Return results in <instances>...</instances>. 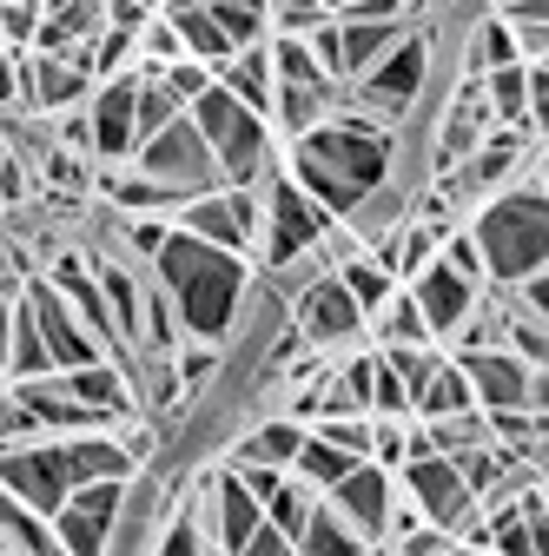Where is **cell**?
Returning <instances> with one entry per match:
<instances>
[{
	"mask_svg": "<svg viewBox=\"0 0 549 556\" xmlns=\"http://www.w3.org/2000/svg\"><path fill=\"white\" fill-rule=\"evenodd\" d=\"M391 166H397L391 126H378V119H365V113H352V106L331 100V113L318 126L292 132V166L285 173L324 205L331 219H345L365 192L391 186Z\"/></svg>",
	"mask_w": 549,
	"mask_h": 556,
	"instance_id": "1",
	"label": "cell"
},
{
	"mask_svg": "<svg viewBox=\"0 0 549 556\" xmlns=\"http://www.w3.org/2000/svg\"><path fill=\"white\" fill-rule=\"evenodd\" d=\"M146 265H153V286L173 299L186 338H199V344H226V338H232L239 299H245V286H252L245 252L205 245V239H192L186 226H166V239L153 245Z\"/></svg>",
	"mask_w": 549,
	"mask_h": 556,
	"instance_id": "2",
	"label": "cell"
},
{
	"mask_svg": "<svg viewBox=\"0 0 549 556\" xmlns=\"http://www.w3.org/2000/svg\"><path fill=\"white\" fill-rule=\"evenodd\" d=\"M476 258H484V278L497 286H516V278L542 271V239H549V199H542V153H529L510 186H497V199L484 205L476 199V219H470Z\"/></svg>",
	"mask_w": 549,
	"mask_h": 556,
	"instance_id": "3",
	"label": "cell"
},
{
	"mask_svg": "<svg viewBox=\"0 0 549 556\" xmlns=\"http://www.w3.org/2000/svg\"><path fill=\"white\" fill-rule=\"evenodd\" d=\"M186 113H192L199 139L213 147V160H219V179H226V186H258L271 166H279V160H271V126H265V113L239 106L219 80L205 87Z\"/></svg>",
	"mask_w": 549,
	"mask_h": 556,
	"instance_id": "4",
	"label": "cell"
},
{
	"mask_svg": "<svg viewBox=\"0 0 549 556\" xmlns=\"http://www.w3.org/2000/svg\"><path fill=\"white\" fill-rule=\"evenodd\" d=\"M324 226H331V213L292 173L271 166L258 179V239H252V252H258L265 271H292L298 258H311V245L324 239Z\"/></svg>",
	"mask_w": 549,
	"mask_h": 556,
	"instance_id": "5",
	"label": "cell"
},
{
	"mask_svg": "<svg viewBox=\"0 0 549 556\" xmlns=\"http://www.w3.org/2000/svg\"><path fill=\"white\" fill-rule=\"evenodd\" d=\"M397 470H404V497H410V510L463 543L470 523H476V510H484V504H476V491L463 483V470H457L444 451H431L418 431L404 438V464H397Z\"/></svg>",
	"mask_w": 549,
	"mask_h": 556,
	"instance_id": "6",
	"label": "cell"
},
{
	"mask_svg": "<svg viewBox=\"0 0 549 556\" xmlns=\"http://www.w3.org/2000/svg\"><path fill=\"white\" fill-rule=\"evenodd\" d=\"M132 166H140L146 179H159L179 205H186V199H199V192H213V186H226V179H219L213 147H205L199 126H192V113H173L159 132H146L140 147H132Z\"/></svg>",
	"mask_w": 549,
	"mask_h": 556,
	"instance_id": "7",
	"label": "cell"
},
{
	"mask_svg": "<svg viewBox=\"0 0 549 556\" xmlns=\"http://www.w3.org/2000/svg\"><path fill=\"white\" fill-rule=\"evenodd\" d=\"M457 371L470 378V397L476 410H510V404H529L542 410V365L516 358L510 344H457Z\"/></svg>",
	"mask_w": 549,
	"mask_h": 556,
	"instance_id": "8",
	"label": "cell"
},
{
	"mask_svg": "<svg viewBox=\"0 0 549 556\" xmlns=\"http://www.w3.org/2000/svg\"><path fill=\"white\" fill-rule=\"evenodd\" d=\"M292 331L305 344H318V352H337V344H358L365 338V305L345 292V278L324 265V271L305 278V292L292 299Z\"/></svg>",
	"mask_w": 549,
	"mask_h": 556,
	"instance_id": "9",
	"label": "cell"
},
{
	"mask_svg": "<svg viewBox=\"0 0 549 556\" xmlns=\"http://www.w3.org/2000/svg\"><path fill=\"white\" fill-rule=\"evenodd\" d=\"M119 497H126V477H93L74 483L60 504H53V549H74V556H100L113 523H119Z\"/></svg>",
	"mask_w": 549,
	"mask_h": 556,
	"instance_id": "10",
	"label": "cell"
},
{
	"mask_svg": "<svg viewBox=\"0 0 549 556\" xmlns=\"http://www.w3.org/2000/svg\"><path fill=\"white\" fill-rule=\"evenodd\" d=\"M132 93H140V66H119V74H106V80H93V93H87V153L100 160V166H126L132 160V147H140V126H132Z\"/></svg>",
	"mask_w": 549,
	"mask_h": 556,
	"instance_id": "11",
	"label": "cell"
},
{
	"mask_svg": "<svg viewBox=\"0 0 549 556\" xmlns=\"http://www.w3.org/2000/svg\"><path fill=\"white\" fill-rule=\"evenodd\" d=\"M173 226H186L205 245L252 252V239H258V186H213V192H199V199L179 205Z\"/></svg>",
	"mask_w": 549,
	"mask_h": 556,
	"instance_id": "12",
	"label": "cell"
},
{
	"mask_svg": "<svg viewBox=\"0 0 549 556\" xmlns=\"http://www.w3.org/2000/svg\"><path fill=\"white\" fill-rule=\"evenodd\" d=\"M324 504L345 517L358 536H365V549H378L384 543V517H391V504H397V491H391V477H384V464H371V457H358L345 477L324 491Z\"/></svg>",
	"mask_w": 549,
	"mask_h": 556,
	"instance_id": "13",
	"label": "cell"
},
{
	"mask_svg": "<svg viewBox=\"0 0 549 556\" xmlns=\"http://www.w3.org/2000/svg\"><path fill=\"white\" fill-rule=\"evenodd\" d=\"M27 299V312H34V325H40V344H47V358H53V371H74V365H93L100 358V338L80 325V312L66 305L47 278H34V286L21 292Z\"/></svg>",
	"mask_w": 549,
	"mask_h": 556,
	"instance_id": "14",
	"label": "cell"
},
{
	"mask_svg": "<svg viewBox=\"0 0 549 556\" xmlns=\"http://www.w3.org/2000/svg\"><path fill=\"white\" fill-rule=\"evenodd\" d=\"M410 286V299H418V312H424V325H431V338H457V325L476 312V299H484V286L476 278H463V271H450L444 258H431V265H418L404 278Z\"/></svg>",
	"mask_w": 549,
	"mask_h": 556,
	"instance_id": "15",
	"label": "cell"
},
{
	"mask_svg": "<svg viewBox=\"0 0 549 556\" xmlns=\"http://www.w3.org/2000/svg\"><path fill=\"white\" fill-rule=\"evenodd\" d=\"M93 93V74L80 60H66V53H27L21 60V113H66V106H80Z\"/></svg>",
	"mask_w": 549,
	"mask_h": 556,
	"instance_id": "16",
	"label": "cell"
},
{
	"mask_svg": "<svg viewBox=\"0 0 549 556\" xmlns=\"http://www.w3.org/2000/svg\"><path fill=\"white\" fill-rule=\"evenodd\" d=\"M106 27V8L100 0H40V27H34V53H66V60H80L87 66V47L93 34Z\"/></svg>",
	"mask_w": 549,
	"mask_h": 556,
	"instance_id": "17",
	"label": "cell"
},
{
	"mask_svg": "<svg viewBox=\"0 0 549 556\" xmlns=\"http://www.w3.org/2000/svg\"><path fill=\"white\" fill-rule=\"evenodd\" d=\"M60 384L74 391L100 425H119V417H132L140 404H132V378L126 371H113L106 358H93V365H74V371H60Z\"/></svg>",
	"mask_w": 549,
	"mask_h": 556,
	"instance_id": "18",
	"label": "cell"
},
{
	"mask_svg": "<svg viewBox=\"0 0 549 556\" xmlns=\"http://www.w3.org/2000/svg\"><path fill=\"white\" fill-rule=\"evenodd\" d=\"M213 80L239 100V106H252V113H271V53H265V40H252V47H239V53H226L219 66H213Z\"/></svg>",
	"mask_w": 549,
	"mask_h": 556,
	"instance_id": "19",
	"label": "cell"
},
{
	"mask_svg": "<svg viewBox=\"0 0 549 556\" xmlns=\"http://www.w3.org/2000/svg\"><path fill=\"white\" fill-rule=\"evenodd\" d=\"M331 100H337V80H271V113L265 119H279L285 139H292V132L318 126L331 113Z\"/></svg>",
	"mask_w": 549,
	"mask_h": 556,
	"instance_id": "20",
	"label": "cell"
},
{
	"mask_svg": "<svg viewBox=\"0 0 549 556\" xmlns=\"http://www.w3.org/2000/svg\"><path fill=\"white\" fill-rule=\"evenodd\" d=\"M476 87H484L490 126H529V60L490 66V74H476ZM529 132H536V126H529Z\"/></svg>",
	"mask_w": 549,
	"mask_h": 556,
	"instance_id": "21",
	"label": "cell"
},
{
	"mask_svg": "<svg viewBox=\"0 0 549 556\" xmlns=\"http://www.w3.org/2000/svg\"><path fill=\"white\" fill-rule=\"evenodd\" d=\"M404 27H410V21H337V80L365 74V66H371Z\"/></svg>",
	"mask_w": 549,
	"mask_h": 556,
	"instance_id": "22",
	"label": "cell"
},
{
	"mask_svg": "<svg viewBox=\"0 0 549 556\" xmlns=\"http://www.w3.org/2000/svg\"><path fill=\"white\" fill-rule=\"evenodd\" d=\"M331 271L345 278V292H352V299L365 305V325H371V312H378V305H384V299H391V292L404 286V278H397L391 265H378V258H371L365 245H358V252H345V258H337Z\"/></svg>",
	"mask_w": 549,
	"mask_h": 556,
	"instance_id": "23",
	"label": "cell"
},
{
	"mask_svg": "<svg viewBox=\"0 0 549 556\" xmlns=\"http://www.w3.org/2000/svg\"><path fill=\"white\" fill-rule=\"evenodd\" d=\"M166 21H173L179 47H186L192 60H205V66H219L226 53H239V47H232V34L213 21V8H166Z\"/></svg>",
	"mask_w": 549,
	"mask_h": 556,
	"instance_id": "24",
	"label": "cell"
},
{
	"mask_svg": "<svg viewBox=\"0 0 549 556\" xmlns=\"http://www.w3.org/2000/svg\"><path fill=\"white\" fill-rule=\"evenodd\" d=\"M8 378H40V371H53V358H47V344H40V325H34V312H27V299L14 292V318H8Z\"/></svg>",
	"mask_w": 549,
	"mask_h": 556,
	"instance_id": "25",
	"label": "cell"
},
{
	"mask_svg": "<svg viewBox=\"0 0 549 556\" xmlns=\"http://www.w3.org/2000/svg\"><path fill=\"white\" fill-rule=\"evenodd\" d=\"M298 438H305V425H292V417H271V425H258L252 438L232 444V464H271V470H292Z\"/></svg>",
	"mask_w": 549,
	"mask_h": 556,
	"instance_id": "26",
	"label": "cell"
},
{
	"mask_svg": "<svg viewBox=\"0 0 549 556\" xmlns=\"http://www.w3.org/2000/svg\"><path fill=\"white\" fill-rule=\"evenodd\" d=\"M352 464H358V457H352L345 444H331V438H318V431H305L298 451H292V477H305L311 491H331V483L345 477Z\"/></svg>",
	"mask_w": 549,
	"mask_h": 556,
	"instance_id": "27",
	"label": "cell"
},
{
	"mask_svg": "<svg viewBox=\"0 0 549 556\" xmlns=\"http://www.w3.org/2000/svg\"><path fill=\"white\" fill-rule=\"evenodd\" d=\"M476 397H470V378L457 371V358H444L418 391H410V410H418V417H450V410H470Z\"/></svg>",
	"mask_w": 549,
	"mask_h": 556,
	"instance_id": "28",
	"label": "cell"
},
{
	"mask_svg": "<svg viewBox=\"0 0 549 556\" xmlns=\"http://www.w3.org/2000/svg\"><path fill=\"white\" fill-rule=\"evenodd\" d=\"M153 549H213V523H205V483H199L179 510H166V523L153 530Z\"/></svg>",
	"mask_w": 549,
	"mask_h": 556,
	"instance_id": "29",
	"label": "cell"
},
{
	"mask_svg": "<svg viewBox=\"0 0 549 556\" xmlns=\"http://www.w3.org/2000/svg\"><path fill=\"white\" fill-rule=\"evenodd\" d=\"M371 325H378V344H431V325H424L418 299H410V286H397V292L371 312Z\"/></svg>",
	"mask_w": 549,
	"mask_h": 556,
	"instance_id": "30",
	"label": "cell"
},
{
	"mask_svg": "<svg viewBox=\"0 0 549 556\" xmlns=\"http://www.w3.org/2000/svg\"><path fill=\"white\" fill-rule=\"evenodd\" d=\"M298 549H305V556H318V549H365V536L337 517V510L324 504V491H318L311 510H305V523H298Z\"/></svg>",
	"mask_w": 549,
	"mask_h": 556,
	"instance_id": "31",
	"label": "cell"
},
{
	"mask_svg": "<svg viewBox=\"0 0 549 556\" xmlns=\"http://www.w3.org/2000/svg\"><path fill=\"white\" fill-rule=\"evenodd\" d=\"M510 60H523V53H516V34L503 27V14H490V21H476V27H470L463 74H490V66H510Z\"/></svg>",
	"mask_w": 549,
	"mask_h": 556,
	"instance_id": "32",
	"label": "cell"
},
{
	"mask_svg": "<svg viewBox=\"0 0 549 556\" xmlns=\"http://www.w3.org/2000/svg\"><path fill=\"white\" fill-rule=\"evenodd\" d=\"M0 536H8V549H53V523L40 510H27L8 483H0Z\"/></svg>",
	"mask_w": 549,
	"mask_h": 556,
	"instance_id": "33",
	"label": "cell"
},
{
	"mask_svg": "<svg viewBox=\"0 0 549 556\" xmlns=\"http://www.w3.org/2000/svg\"><path fill=\"white\" fill-rule=\"evenodd\" d=\"M503 27L516 34V53L523 60H542V40H549V0H503Z\"/></svg>",
	"mask_w": 549,
	"mask_h": 556,
	"instance_id": "34",
	"label": "cell"
},
{
	"mask_svg": "<svg viewBox=\"0 0 549 556\" xmlns=\"http://www.w3.org/2000/svg\"><path fill=\"white\" fill-rule=\"evenodd\" d=\"M311 497H318V491H311L305 477H292V470H285L279 483H271V497H265V517H271V523H279V530L292 536V549H298V523H305Z\"/></svg>",
	"mask_w": 549,
	"mask_h": 556,
	"instance_id": "35",
	"label": "cell"
},
{
	"mask_svg": "<svg viewBox=\"0 0 549 556\" xmlns=\"http://www.w3.org/2000/svg\"><path fill=\"white\" fill-rule=\"evenodd\" d=\"M87 186H93V173H87V153L47 147V192H53V199H80Z\"/></svg>",
	"mask_w": 549,
	"mask_h": 556,
	"instance_id": "36",
	"label": "cell"
},
{
	"mask_svg": "<svg viewBox=\"0 0 549 556\" xmlns=\"http://www.w3.org/2000/svg\"><path fill=\"white\" fill-rule=\"evenodd\" d=\"M159 87H166L179 106H192L205 87H213V66H205V60H192V53H179V60H166V66H159Z\"/></svg>",
	"mask_w": 549,
	"mask_h": 556,
	"instance_id": "37",
	"label": "cell"
},
{
	"mask_svg": "<svg viewBox=\"0 0 549 556\" xmlns=\"http://www.w3.org/2000/svg\"><path fill=\"white\" fill-rule=\"evenodd\" d=\"M371 417H404L410 410V391H404V378L378 358V371H371V404H365Z\"/></svg>",
	"mask_w": 549,
	"mask_h": 556,
	"instance_id": "38",
	"label": "cell"
},
{
	"mask_svg": "<svg viewBox=\"0 0 549 556\" xmlns=\"http://www.w3.org/2000/svg\"><path fill=\"white\" fill-rule=\"evenodd\" d=\"M265 14H271V27H279V34H305V27H318L331 8H324V0H265Z\"/></svg>",
	"mask_w": 549,
	"mask_h": 556,
	"instance_id": "39",
	"label": "cell"
},
{
	"mask_svg": "<svg viewBox=\"0 0 549 556\" xmlns=\"http://www.w3.org/2000/svg\"><path fill=\"white\" fill-rule=\"evenodd\" d=\"M40 27V0H0V40L8 47H27Z\"/></svg>",
	"mask_w": 549,
	"mask_h": 556,
	"instance_id": "40",
	"label": "cell"
},
{
	"mask_svg": "<svg viewBox=\"0 0 549 556\" xmlns=\"http://www.w3.org/2000/svg\"><path fill=\"white\" fill-rule=\"evenodd\" d=\"M245 549H252V556H285V549H292V536L271 523V517H258V523H252V536H245Z\"/></svg>",
	"mask_w": 549,
	"mask_h": 556,
	"instance_id": "41",
	"label": "cell"
},
{
	"mask_svg": "<svg viewBox=\"0 0 549 556\" xmlns=\"http://www.w3.org/2000/svg\"><path fill=\"white\" fill-rule=\"evenodd\" d=\"M324 8H331V14H337V8H345V0H324Z\"/></svg>",
	"mask_w": 549,
	"mask_h": 556,
	"instance_id": "42",
	"label": "cell"
},
{
	"mask_svg": "<svg viewBox=\"0 0 549 556\" xmlns=\"http://www.w3.org/2000/svg\"><path fill=\"white\" fill-rule=\"evenodd\" d=\"M0 549H8V536H0Z\"/></svg>",
	"mask_w": 549,
	"mask_h": 556,
	"instance_id": "43",
	"label": "cell"
},
{
	"mask_svg": "<svg viewBox=\"0 0 549 556\" xmlns=\"http://www.w3.org/2000/svg\"><path fill=\"white\" fill-rule=\"evenodd\" d=\"M497 8H503V0H497Z\"/></svg>",
	"mask_w": 549,
	"mask_h": 556,
	"instance_id": "44",
	"label": "cell"
}]
</instances>
